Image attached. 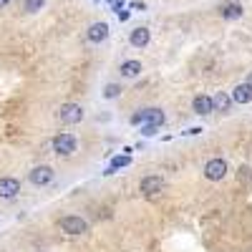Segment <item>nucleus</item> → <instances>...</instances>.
<instances>
[{"instance_id": "7", "label": "nucleus", "mask_w": 252, "mask_h": 252, "mask_svg": "<svg viewBox=\"0 0 252 252\" xmlns=\"http://www.w3.org/2000/svg\"><path fill=\"white\" fill-rule=\"evenodd\" d=\"M20 192V182L15 177H0V199H13Z\"/></svg>"}, {"instance_id": "14", "label": "nucleus", "mask_w": 252, "mask_h": 252, "mask_svg": "<svg viewBox=\"0 0 252 252\" xmlns=\"http://www.w3.org/2000/svg\"><path fill=\"white\" fill-rule=\"evenodd\" d=\"M220 13H222V18H224V20H237V18H242L245 8L232 0V3H224V5L220 8Z\"/></svg>"}, {"instance_id": "15", "label": "nucleus", "mask_w": 252, "mask_h": 252, "mask_svg": "<svg viewBox=\"0 0 252 252\" xmlns=\"http://www.w3.org/2000/svg\"><path fill=\"white\" fill-rule=\"evenodd\" d=\"M229 106H232V98H229V94L220 91L212 96V109L215 111H229Z\"/></svg>"}, {"instance_id": "24", "label": "nucleus", "mask_w": 252, "mask_h": 252, "mask_svg": "<svg viewBox=\"0 0 252 252\" xmlns=\"http://www.w3.org/2000/svg\"><path fill=\"white\" fill-rule=\"evenodd\" d=\"M247 86H250V89H252V73H250V76H247Z\"/></svg>"}, {"instance_id": "5", "label": "nucleus", "mask_w": 252, "mask_h": 252, "mask_svg": "<svg viewBox=\"0 0 252 252\" xmlns=\"http://www.w3.org/2000/svg\"><path fill=\"white\" fill-rule=\"evenodd\" d=\"M58 119L63 124H81L83 121V106L81 103H63V106L58 109Z\"/></svg>"}, {"instance_id": "4", "label": "nucleus", "mask_w": 252, "mask_h": 252, "mask_svg": "<svg viewBox=\"0 0 252 252\" xmlns=\"http://www.w3.org/2000/svg\"><path fill=\"white\" fill-rule=\"evenodd\" d=\"M227 177V161L224 159H209L207 164H204V179H209V182H222Z\"/></svg>"}, {"instance_id": "6", "label": "nucleus", "mask_w": 252, "mask_h": 252, "mask_svg": "<svg viewBox=\"0 0 252 252\" xmlns=\"http://www.w3.org/2000/svg\"><path fill=\"white\" fill-rule=\"evenodd\" d=\"M53 177H56V172L51 169V166H46V164L35 166V169H31V174H28L31 184H35V187H46V184H51Z\"/></svg>"}, {"instance_id": "17", "label": "nucleus", "mask_w": 252, "mask_h": 252, "mask_svg": "<svg viewBox=\"0 0 252 252\" xmlns=\"http://www.w3.org/2000/svg\"><path fill=\"white\" fill-rule=\"evenodd\" d=\"M121 86H119V83H109V86L106 89H103V98H116V96H121Z\"/></svg>"}, {"instance_id": "18", "label": "nucleus", "mask_w": 252, "mask_h": 252, "mask_svg": "<svg viewBox=\"0 0 252 252\" xmlns=\"http://www.w3.org/2000/svg\"><path fill=\"white\" fill-rule=\"evenodd\" d=\"M43 5H46V0H26V10L28 13H38Z\"/></svg>"}, {"instance_id": "20", "label": "nucleus", "mask_w": 252, "mask_h": 252, "mask_svg": "<svg viewBox=\"0 0 252 252\" xmlns=\"http://www.w3.org/2000/svg\"><path fill=\"white\" fill-rule=\"evenodd\" d=\"M187 134H189V136H197V134H202V126H192V129H189Z\"/></svg>"}, {"instance_id": "8", "label": "nucleus", "mask_w": 252, "mask_h": 252, "mask_svg": "<svg viewBox=\"0 0 252 252\" xmlns=\"http://www.w3.org/2000/svg\"><path fill=\"white\" fill-rule=\"evenodd\" d=\"M161 187H164V179H161L159 174H149V177H144V179H141V184H139L141 194H146V197H152V194L161 192Z\"/></svg>"}, {"instance_id": "10", "label": "nucleus", "mask_w": 252, "mask_h": 252, "mask_svg": "<svg viewBox=\"0 0 252 252\" xmlns=\"http://www.w3.org/2000/svg\"><path fill=\"white\" fill-rule=\"evenodd\" d=\"M149 40H152L149 28H136V31H131V35H129V43H131L134 48H146V46H149Z\"/></svg>"}, {"instance_id": "3", "label": "nucleus", "mask_w": 252, "mask_h": 252, "mask_svg": "<svg viewBox=\"0 0 252 252\" xmlns=\"http://www.w3.org/2000/svg\"><path fill=\"white\" fill-rule=\"evenodd\" d=\"M61 229L66 235H86L89 232V222L86 220H81L76 215H66V217H61Z\"/></svg>"}, {"instance_id": "19", "label": "nucleus", "mask_w": 252, "mask_h": 252, "mask_svg": "<svg viewBox=\"0 0 252 252\" xmlns=\"http://www.w3.org/2000/svg\"><path fill=\"white\" fill-rule=\"evenodd\" d=\"M157 131H159V126H152V124H144V126H141V134H144V136H154Z\"/></svg>"}, {"instance_id": "9", "label": "nucleus", "mask_w": 252, "mask_h": 252, "mask_svg": "<svg viewBox=\"0 0 252 252\" xmlns=\"http://www.w3.org/2000/svg\"><path fill=\"white\" fill-rule=\"evenodd\" d=\"M86 38L91 40V43H101V40L109 38V26L103 23V20H101V23H94V26L86 31Z\"/></svg>"}, {"instance_id": "13", "label": "nucleus", "mask_w": 252, "mask_h": 252, "mask_svg": "<svg viewBox=\"0 0 252 252\" xmlns=\"http://www.w3.org/2000/svg\"><path fill=\"white\" fill-rule=\"evenodd\" d=\"M129 164H131V154H119V157L111 159V164L106 166V172H103V174L111 177V174H116L119 169H124V166H129Z\"/></svg>"}, {"instance_id": "2", "label": "nucleus", "mask_w": 252, "mask_h": 252, "mask_svg": "<svg viewBox=\"0 0 252 252\" xmlns=\"http://www.w3.org/2000/svg\"><path fill=\"white\" fill-rule=\"evenodd\" d=\"M76 149H78V141H76L73 134H58V136H53V152L58 157H73Z\"/></svg>"}, {"instance_id": "1", "label": "nucleus", "mask_w": 252, "mask_h": 252, "mask_svg": "<svg viewBox=\"0 0 252 252\" xmlns=\"http://www.w3.org/2000/svg\"><path fill=\"white\" fill-rule=\"evenodd\" d=\"M166 121V114L161 111V109H141V111H136L134 116H131V124L134 126H144V124H152V126H161Z\"/></svg>"}, {"instance_id": "12", "label": "nucleus", "mask_w": 252, "mask_h": 252, "mask_svg": "<svg viewBox=\"0 0 252 252\" xmlns=\"http://www.w3.org/2000/svg\"><path fill=\"white\" fill-rule=\"evenodd\" d=\"M229 98H232V103H250L252 101V89L247 86V81L245 83H237Z\"/></svg>"}, {"instance_id": "22", "label": "nucleus", "mask_w": 252, "mask_h": 252, "mask_svg": "<svg viewBox=\"0 0 252 252\" xmlns=\"http://www.w3.org/2000/svg\"><path fill=\"white\" fill-rule=\"evenodd\" d=\"M131 8H134V10H144L146 5H144V3H139V0H134V3H131Z\"/></svg>"}, {"instance_id": "21", "label": "nucleus", "mask_w": 252, "mask_h": 252, "mask_svg": "<svg viewBox=\"0 0 252 252\" xmlns=\"http://www.w3.org/2000/svg\"><path fill=\"white\" fill-rule=\"evenodd\" d=\"M119 20L124 23V20H129V10H119Z\"/></svg>"}, {"instance_id": "16", "label": "nucleus", "mask_w": 252, "mask_h": 252, "mask_svg": "<svg viewBox=\"0 0 252 252\" xmlns=\"http://www.w3.org/2000/svg\"><path fill=\"white\" fill-rule=\"evenodd\" d=\"M119 71H121V76H126V78H136V76L141 73V63H139V61H124Z\"/></svg>"}, {"instance_id": "23", "label": "nucleus", "mask_w": 252, "mask_h": 252, "mask_svg": "<svg viewBox=\"0 0 252 252\" xmlns=\"http://www.w3.org/2000/svg\"><path fill=\"white\" fill-rule=\"evenodd\" d=\"M8 3H10V0H0V8H5Z\"/></svg>"}, {"instance_id": "11", "label": "nucleus", "mask_w": 252, "mask_h": 252, "mask_svg": "<svg viewBox=\"0 0 252 252\" xmlns=\"http://www.w3.org/2000/svg\"><path fill=\"white\" fill-rule=\"evenodd\" d=\"M192 109H194V114H199V116H207V114H212V111H215V109H212V98L204 96V94L194 96V101H192Z\"/></svg>"}]
</instances>
